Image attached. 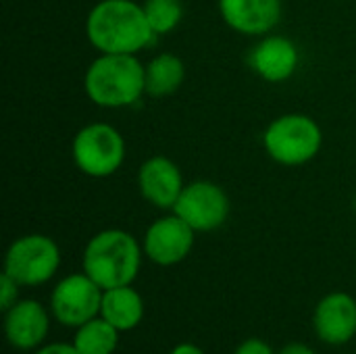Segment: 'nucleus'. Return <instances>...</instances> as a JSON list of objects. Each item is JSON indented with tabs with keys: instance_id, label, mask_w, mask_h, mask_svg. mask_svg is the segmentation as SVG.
Listing matches in <instances>:
<instances>
[{
	"instance_id": "f257e3e1",
	"label": "nucleus",
	"mask_w": 356,
	"mask_h": 354,
	"mask_svg": "<svg viewBox=\"0 0 356 354\" xmlns=\"http://www.w3.org/2000/svg\"><path fill=\"white\" fill-rule=\"evenodd\" d=\"M90 44L100 54H136L154 35L142 4L134 0H100L86 19Z\"/></svg>"
},
{
	"instance_id": "f03ea898",
	"label": "nucleus",
	"mask_w": 356,
	"mask_h": 354,
	"mask_svg": "<svg viewBox=\"0 0 356 354\" xmlns=\"http://www.w3.org/2000/svg\"><path fill=\"white\" fill-rule=\"evenodd\" d=\"M144 248L125 230H102L83 248L81 265L102 290L129 286L136 282Z\"/></svg>"
},
{
	"instance_id": "7ed1b4c3",
	"label": "nucleus",
	"mask_w": 356,
	"mask_h": 354,
	"mask_svg": "<svg viewBox=\"0 0 356 354\" xmlns=\"http://www.w3.org/2000/svg\"><path fill=\"white\" fill-rule=\"evenodd\" d=\"M88 98L102 108H123L146 94V67L134 54H100L83 75Z\"/></svg>"
},
{
	"instance_id": "20e7f679",
	"label": "nucleus",
	"mask_w": 356,
	"mask_h": 354,
	"mask_svg": "<svg viewBox=\"0 0 356 354\" xmlns=\"http://www.w3.org/2000/svg\"><path fill=\"white\" fill-rule=\"evenodd\" d=\"M267 154L286 167H298L313 161L323 144L321 127L315 119L300 113H288L269 123L263 134Z\"/></svg>"
},
{
	"instance_id": "39448f33",
	"label": "nucleus",
	"mask_w": 356,
	"mask_h": 354,
	"mask_svg": "<svg viewBox=\"0 0 356 354\" xmlns=\"http://www.w3.org/2000/svg\"><path fill=\"white\" fill-rule=\"evenodd\" d=\"M73 161L88 177H111L125 161V140L108 123H90L73 138Z\"/></svg>"
},
{
	"instance_id": "423d86ee",
	"label": "nucleus",
	"mask_w": 356,
	"mask_h": 354,
	"mask_svg": "<svg viewBox=\"0 0 356 354\" xmlns=\"http://www.w3.org/2000/svg\"><path fill=\"white\" fill-rule=\"evenodd\" d=\"M60 265L56 242L44 234H27L17 238L4 257V273L19 286L33 288L50 282Z\"/></svg>"
},
{
	"instance_id": "0eeeda50",
	"label": "nucleus",
	"mask_w": 356,
	"mask_h": 354,
	"mask_svg": "<svg viewBox=\"0 0 356 354\" xmlns=\"http://www.w3.org/2000/svg\"><path fill=\"white\" fill-rule=\"evenodd\" d=\"M104 290L86 273L63 277L50 294V313L65 328H79L100 315Z\"/></svg>"
},
{
	"instance_id": "6e6552de",
	"label": "nucleus",
	"mask_w": 356,
	"mask_h": 354,
	"mask_svg": "<svg viewBox=\"0 0 356 354\" xmlns=\"http://www.w3.org/2000/svg\"><path fill=\"white\" fill-rule=\"evenodd\" d=\"M173 213L179 215L196 234L219 230L229 217V198L221 186L209 179L186 184Z\"/></svg>"
},
{
	"instance_id": "1a4fd4ad",
	"label": "nucleus",
	"mask_w": 356,
	"mask_h": 354,
	"mask_svg": "<svg viewBox=\"0 0 356 354\" xmlns=\"http://www.w3.org/2000/svg\"><path fill=\"white\" fill-rule=\"evenodd\" d=\"M196 232L175 213L156 219L144 234V255L159 267L181 263L194 248Z\"/></svg>"
},
{
	"instance_id": "9d476101",
	"label": "nucleus",
	"mask_w": 356,
	"mask_h": 354,
	"mask_svg": "<svg viewBox=\"0 0 356 354\" xmlns=\"http://www.w3.org/2000/svg\"><path fill=\"white\" fill-rule=\"evenodd\" d=\"M313 330L327 346H344L356 336V300L346 292L325 294L313 313Z\"/></svg>"
},
{
	"instance_id": "9b49d317",
	"label": "nucleus",
	"mask_w": 356,
	"mask_h": 354,
	"mask_svg": "<svg viewBox=\"0 0 356 354\" xmlns=\"http://www.w3.org/2000/svg\"><path fill=\"white\" fill-rule=\"evenodd\" d=\"M6 342L17 351H38L50 332V313L38 300H17L4 313Z\"/></svg>"
},
{
	"instance_id": "f8f14e48",
	"label": "nucleus",
	"mask_w": 356,
	"mask_h": 354,
	"mask_svg": "<svg viewBox=\"0 0 356 354\" xmlns=\"http://www.w3.org/2000/svg\"><path fill=\"white\" fill-rule=\"evenodd\" d=\"M138 186L152 207L171 209L175 207L181 190L186 188L179 167L167 156H150L142 163L138 173Z\"/></svg>"
},
{
	"instance_id": "ddd939ff",
	"label": "nucleus",
	"mask_w": 356,
	"mask_h": 354,
	"mask_svg": "<svg viewBox=\"0 0 356 354\" xmlns=\"http://www.w3.org/2000/svg\"><path fill=\"white\" fill-rule=\"evenodd\" d=\"M223 21L238 33H269L282 19V0H219Z\"/></svg>"
},
{
	"instance_id": "4468645a",
	"label": "nucleus",
	"mask_w": 356,
	"mask_h": 354,
	"mask_svg": "<svg viewBox=\"0 0 356 354\" xmlns=\"http://www.w3.org/2000/svg\"><path fill=\"white\" fill-rule=\"evenodd\" d=\"M298 61L300 54L296 44L284 35L263 38L248 56V63L254 69V73L271 83L290 79L298 69Z\"/></svg>"
},
{
	"instance_id": "2eb2a0df",
	"label": "nucleus",
	"mask_w": 356,
	"mask_h": 354,
	"mask_svg": "<svg viewBox=\"0 0 356 354\" xmlns=\"http://www.w3.org/2000/svg\"><path fill=\"white\" fill-rule=\"evenodd\" d=\"M100 317H104L119 332H131L144 319V300L131 284L104 290Z\"/></svg>"
},
{
	"instance_id": "dca6fc26",
	"label": "nucleus",
	"mask_w": 356,
	"mask_h": 354,
	"mask_svg": "<svg viewBox=\"0 0 356 354\" xmlns=\"http://www.w3.org/2000/svg\"><path fill=\"white\" fill-rule=\"evenodd\" d=\"M184 77H186V67L177 54L171 52L156 54L146 65V94L154 98L169 96L179 90Z\"/></svg>"
},
{
	"instance_id": "f3484780",
	"label": "nucleus",
	"mask_w": 356,
	"mask_h": 354,
	"mask_svg": "<svg viewBox=\"0 0 356 354\" xmlns=\"http://www.w3.org/2000/svg\"><path fill=\"white\" fill-rule=\"evenodd\" d=\"M119 330L104 317H94L79 325L73 336V346L79 354H115L119 346Z\"/></svg>"
},
{
	"instance_id": "a211bd4d",
	"label": "nucleus",
	"mask_w": 356,
	"mask_h": 354,
	"mask_svg": "<svg viewBox=\"0 0 356 354\" xmlns=\"http://www.w3.org/2000/svg\"><path fill=\"white\" fill-rule=\"evenodd\" d=\"M142 8L154 35L173 31L184 17L181 0H144Z\"/></svg>"
},
{
	"instance_id": "6ab92c4d",
	"label": "nucleus",
	"mask_w": 356,
	"mask_h": 354,
	"mask_svg": "<svg viewBox=\"0 0 356 354\" xmlns=\"http://www.w3.org/2000/svg\"><path fill=\"white\" fill-rule=\"evenodd\" d=\"M19 288L21 286L10 275H6L2 271V275H0V309H2V313H6L19 300Z\"/></svg>"
},
{
	"instance_id": "aec40b11",
	"label": "nucleus",
	"mask_w": 356,
	"mask_h": 354,
	"mask_svg": "<svg viewBox=\"0 0 356 354\" xmlns=\"http://www.w3.org/2000/svg\"><path fill=\"white\" fill-rule=\"evenodd\" d=\"M234 354H277L269 342L261 340V338H248L242 344H238V348L234 351Z\"/></svg>"
},
{
	"instance_id": "412c9836",
	"label": "nucleus",
	"mask_w": 356,
	"mask_h": 354,
	"mask_svg": "<svg viewBox=\"0 0 356 354\" xmlns=\"http://www.w3.org/2000/svg\"><path fill=\"white\" fill-rule=\"evenodd\" d=\"M33 354H79L77 348L71 344H65V342H54V344H44L40 346L38 351H33Z\"/></svg>"
},
{
	"instance_id": "4be33fe9",
	"label": "nucleus",
	"mask_w": 356,
	"mask_h": 354,
	"mask_svg": "<svg viewBox=\"0 0 356 354\" xmlns=\"http://www.w3.org/2000/svg\"><path fill=\"white\" fill-rule=\"evenodd\" d=\"M277 354H317V351L311 348L305 342H290V344H286Z\"/></svg>"
},
{
	"instance_id": "5701e85b",
	"label": "nucleus",
	"mask_w": 356,
	"mask_h": 354,
	"mask_svg": "<svg viewBox=\"0 0 356 354\" xmlns=\"http://www.w3.org/2000/svg\"><path fill=\"white\" fill-rule=\"evenodd\" d=\"M169 354H204V351L200 346L192 344V342H181V344H177Z\"/></svg>"
}]
</instances>
